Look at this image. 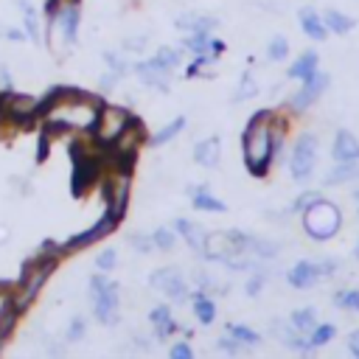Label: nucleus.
Listing matches in <instances>:
<instances>
[{
	"label": "nucleus",
	"mask_w": 359,
	"mask_h": 359,
	"mask_svg": "<svg viewBox=\"0 0 359 359\" xmlns=\"http://www.w3.org/2000/svg\"><path fill=\"white\" fill-rule=\"evenodd\" d=\"M272 115L264 109L258 115H252V121L244 129V163L255 177H264L269 163H272V151L278 146V137L269 126Z\"/></svg>",
	"instance_id": "obj_1"
},
{
	"label": "nucleus",
	"mask_w": 359,
	"mask_h": 359,
	"mask_svg": "<svg viewBox=\"0 0 359 359\" xmlns=\"http://www.w3.org/2000/svg\"><path fill=\"white\" fill-rule=\"evenodd\" d=\"M300 213H303V227H306V233H309L311 238H317V241H325V238L337 236V230H339V224H342L339 208H337L334 202H325V199L311 202V205H309L306 210H300Z\"/></svg>",
	"instance_id": "obj_2"
},
{
	"label": "nucleus",
	"mask_w": 359,
	"mask_h": 359,
	"mask_svg": "<svg viewBox=\"0 0 359 359\" xmlns=\"http://www.w3.org/2000/svg\"><path fill=\"white\" fill-rule=\"evenodd\" d=\"M314 163H317V135L311 132H303L292 149V160H289V168H292V177L297 182L309 180V174L314 171Z\"/></svg>",
	"instance_id": "obj_3"
},
{
	"label": "nucleus",
	"mask_w": 359,
	"mask_h": 359,
	"mask_svg": "<svg viewBox=\"0 0 359 359\" xmlns=\"http://www.w3.org/2000/svg\"><path fill=\"white\" fill-rule=\"evenodd\" d=\"M129 121H132V115L126 109L104 107V109H98V118H95V126L93 129H95V135H98L101 143H115L118 135L129 126Z\"/></svg>",
	"instance_id": "obj_4"
},
{
	"label": "nucleus",
	"mask_w": 359,
	"mask_h": 359,
	"mask_svg": "<svg viewBox=\"0 0 359 359\" xmlns=\"http://www.w3.org/2000/svg\"><path fill=\"white\" fill-rule=\"evenodd\" d=\"M90 286H93V297H95V317L104 325L115 323L118 320V314H115L118 311V289H115V283H107L98 275V278L90 280Z\"/></svg>",
	"instance_id": "obj_5"
},
{
	"label": "nucleus",
	"mask_w": 359,
	"mask_h": 359,
	"mask_svg": "<svg viewBox=\"0 0 359 359\" xmlns=\"http://www.w3.org/2000/svg\"><path fill=\"white\" fill-rule=\"evenodd\" d=\"M328 81H331V79H328V73H314L311 79H306V81H303V87L292 95V109H294V112L309 109V107H311V104L325 93Z\"/></svg>",
	"instance_id": "obj_6"
},
{
	"label": "nucleus",
	"mask_w": 359,
	"mask_h": 359,
	"mask_svg": "<svg viewBox=\"0 0 359 359\" xmlns=\"http://www.w3.org/2000/svg\"><path fill=\"white\" fill-rule=\"evenodd\" d=\"M93 180H95V160L84 157V154H81V146L76 143V146H73V194L81 196L84 188H87Z\"/></svg>",
	"instance_id": "obj_7"
},
{
	"label": "nucleus",
	"mask_w": 359,
	"mask_h": 359,
	"mask_svg": "<svg viewBox=\"0 0 359 359\" xmlns=\"http://www.w3.org/2000/svg\"><path fill=\"white\" fill-rule=\"evenodd\" d=\"M121 216H115L112 210H107L90 230H84V233H79V236H73L70 238V247H84V244H93V241H98L101 236H107L112 227H115V222H118Z\"/></svg>",
	"instance_id": "obj_8"
},
{
	"label": "nucleus",
	"mask_w": 359,
	"mask_h": 359,
	"mask_svg": "<svg viewBox=\"0 0 359 359\" xmlns=\"http://www.w3.org/2000/svg\"><path fill=\"white\" fill-rule=\"evenodd\" d=\"M334 160L337 163H353V160H359V140H356V135L353 132H348V129H339L337 132V137H334Z\"/></svg>",
	"instance_id": "obj_9"
},
{
	"label": "nucleus",
	"mask_w": 359,
	"mask_h": 359,
	"mask_svg": "<svg viewBox=\"0 0 359 359\" xmlns=\"http://www.w3.org/2000/svg\"><path fill=\"white\" fill-rule=\"evenodd\" d=\"M151 286L168 292L174 300H182L185 297V283H182V278H180L177 269H160V272H154L151 275Z\"/></svg>",
	"instance_id": "obj_10"
},
{
	"label": "nucleus",
	"mask_w": 359,
	"mask_h": 359,
	"mask_svg": "<svg viewBox=\"0 0 359 359\" xmlns=\"http://www.w3.org/2000/svg\"><path fill=\"white\" fill-rule=\"evenodd\" d=\"M320 278H323V275H320L317 264H311V261H300V264H294L292 272H289V283H292L294 289H309V286H314Z\"/></svg>",
	"instance_id": "obj_11"
},
{
	"label": "nucleus",
	"mask_w": 359,
	"mask_h": 359,
	"mask_svg": "<svg viewBox=\"0 0 359 359\" xmlns=\"http://www.w3.org/2000/svg\"><path fill=\"white\" fill-rule=\"evenodd\" d=\"M300 28H303L311 39H317V42H323V39H325V34H328V28H325L323 17H320L314 8H303V11H300Z\"/></svg>",
	"instance_id": "obj_12"
},
{
	"label": "nucleus",
	"mask_w": 359,
	"mask_h": 359,
	"mask_svg": "<svg viewBox=\"0 0 359 359\" xmlns=\"http://www.w3.org/2000/svg\"><path fill=\"white\" fill-rule=\"evenodd\" d=\"M135 70L140 73V79H143L146 84L165 90V84H168V70L160 67L157 62H140V65H135Z\"/></svg>",
	"instance_id": "obj_13"
},
{
	"label": "nucleus",
	"mask_w": 359,
	"mask_h": 359,
	"mask_svg": "<svg viewBox=\"0 0 359 359\" xmlns=\"http://www.w3.org/2000/svg\"><path fill=\"white\" fill-rule=\"evenodd\" d=\"M317 62H320V56H317L314 50H306V53H303V56L289 67V76H292V79H303V81H306V79H311V76L317 73Z\"/></svg>",
	"instance_id": "obj_14"
},
{
	"label": "nucleus",
	"mask_w": 359,
	"mask_h": 359,
	"mask_svg": "<svg viewBox=\"0 0 359 359\" xmlns=\"http://www.w3.org/2000/svg\"><path fill=\"white\" fill-rule=\"evenodd\" d=\"M177 233L180 236H185V241L191 244V250H196V252H202V247H205V233H202V227H196L194 222H188V219H177Z\"/></svg>",
	"instance_id": "obj_15"
},
{
	"label": "nucleus",
	"mask_w": 359,
	"mask_h": 359,
	"mask_svg": "<svg viewBox=\"0 0 359 359\" xmlns=\"http://www.w3.org/2000/svg\"><path fill=\"white\" fill-rule=\"evenodd\" d=\"M59 25H62L65 42H67V45L76 42V28H79V8H76V3H73V6H65V8L59 11Z\"/></svg>",
	"instance_id": "obj_16"
},
{
	"label": "nucleus",
	"mask_w": 359,
	"mask_h": 359,
	"mask_svg": "<svg viewBox=\"0 0 359 359\" xmlns=\"http://www.w3.org/2000/svg\"><path fill=\"white\" fill-rule=\"evenodd\" d=\"M356 177H359V160H353V163H337V168L328 171L325 185H345L348 180H356Z\"/></svg>",
	"instance_id": "obj_17"
},
{
	"label": "nucleus",
	"mask_w": 359,
	"mask_h": 359,
	"mask_svg": "<svg viewBox=\"0 0 359 359\" xmlns=\"http://www.w3.org/2000/svg\"><path fill=\"white\" fill-rule=\"evenodd\" d=\"M323 22H325V28L334 31V34H348V31L356 25L348 14H342V11H337V8H328V11L323 14Z\"/></svg>",
	"instance_id": "obj_18"
},
{
	"label": "nucleus",
	"mask_w": 359,
	"mask_h": 359,
	"mask_svg": "<svg viewBox=\"0 0 359 359\" xmlns=\"http://www.w3.org/2000/svg\"><path fill=\"white\" fill-rule=\"evenodd\" d=\"M194 157H196V163H202V165H216V163H219V140L210 137V140L196 143Z\"/></svg>",
	"instance_id": "obj_19"
},
{
	"label": "nucleus",
	"mask_w": 359,
	"mask_h": 359,
	"mask_svg": "<svg viewBox=\"0 0 359 359\" xmlns=\"http://www.w3.org/2000/svg\"><path fill=\"white\" fill-rule=\"evenodd\" d=\"M300 334H311L314 325H317V317H314V309H297L292 311V320H289Z\"/></svg>",
	"instance_id": "obj_20"
},
{
	"label": "nucleus",
	"mask_w": 359,
	"mask_h": 359,
	"mask_svg": "<svg viewBox=\"0 0 359 359\" xmlns=\"http://www.w3.org/2000/svg\"><path fill=\"white\" fill-rule=\"evenodd\" d=\"M194 208H196V210H224V202L213 199L205 188H196V191H194Z\"/></svg>",
	"instance_id": "obj_21"
},
{
	"label": "nucleus",
	"mask_w": 359,
	"mask_h": 359,
	"mask_svg": "<svg viewBox=\"0 0 359 359\" xmlns=\"http://www.w3.org/2000/svg\"><path fill=\"white\" fill-rule=\"evenodd\" d=\"M151 323H154V328H157V337H168V331L174 328V323H171V311H168L165 306H160V309L151 311Z\"/></svg>",
	"instance_id": "obj_22"
},
{
	"label": "nucleus",
	"mask_w": 359,
	"mask_h": 359,
	"mask_svg": "<svg viewBox=\"0 0 359 359\" xmlns=\"http://www.w3.org/2000/svg\"><path fill=\"white\" fill-rule=\"evenodd\" d=\"M334 334H337V328H334L331 323H325V325H314V331H311L309 342H311V348H320V345L331 342V339H334Z\"/></svg>",
	"instance_id": "obj_23"
},
{
	"label": "nucleus",
	"mask_w": 359,
	"mask_h": 359,
	"mask_svg": "<svg viewBox=\"0 0 359 359\" xmlns=\"http://www.w3.org/2000/svg\"><path fill=\"white\" fill-rule=\"evenodd\" d=\"M227 331H230V337H236L241 345H258V342H261V337H258L252 328H247V325H230Z\"/></svg>",
	"instance_id": "obj_24"
},
{
	"label": "nucleus",
	"mask_w": 359,
	"mask_h": 359,
	"mask_svg": "<svg viewBox=\"0 0 359 359\" xmlns=\"http://www.w3.org/2000/svg\"><path fill=\"white\" fill-rule=\"evenodd\" d=\"M194 311H196V317L208 325V323H213V303L208 300V297H202V294H196V300H194Z\"/></svg>",
	"instance_id": "obj_25"
},
{
	"label": "nucleus",
	"mask_w": 359,
	"mask_h": 359,
	"mask_svg": "<svg viewBox=\"0 0 359 359\" xmlns=\"http://www.w3.org/2000/svg\"><path fill=\"white\" fill-rule=\"evenodd\" d=\"M151 62H157L160 67L171 70L174 65H180V50H171V48H160V50L154 53V59H151Z\"/></svg>",
	"instance_id": "obj_26"
},
{
	"label": "nucleus",
	"mask_w": 359,
	"mask_h": 359,
	"mask_svg": "<svg viewBox=\"0 0 359 359\" xmlns=\"http://www.w3.org/2000/svg\"><path fill=\"white\" fill-rule=\"evenodd\" d=\"M182 126H185V118H177V121H171V123H168L163 132H157V135L151 137V143H154V146H160V143H168V140H171V137H174V135L182 129Z\"/></svg>",
	"instance_id": "obj_27"
},
{
	"label": "nucleus",
	"mask_w": 359,
	"mask_h": 359,
	"mask_svg": "<svg viewBox=\"0 0 359 359\" xmlns=\"http://www.w3.org/2000/svg\"><path fill=\"white\" fill-rule=\"evenodd\" d=\"M334 300H337V306H342L348 311H359V289H345Z\"/></svg>",
	"instance_id": "obj_28"
},
{
	"label": "nucleus",
	"mask_w": 359,
	"mask_h": 359,
	"mask_svg": "<svg viewBox=\"0 0 359 359\" xmlns=\"http://www.w3.org/2000/svg\"><path fill=\"white\" fill-rule=\"evenodd\" d=\"M286 53H289V42H286L283 36H275V39L269 42V48H266V56H269L272 62L286 59Z\"/></svg>",
	"instance_id": "obj_29"
},
{
	"label": "nucleus",
	"mask_w": 359,
	"mask_h": 359,
	"mask_svg": "<svg viewBox=\"0 0 359 359\" xmlns=\"http://www.w3.org/2000/svg\"><path fill=\"white\" fill-rule=\"evenodd\" d=\"M20 3V8L25 11V28H28V34L36 39L39 36V25H36V11H34V6L28 3V0H17Z\"/></svg>",
	"instance_id": "obj_30"
},
{
	"label": "nucleus",
	"mask_w": 359,
	"mask_h": 359,
	"mask_svg": "<svg viewBox=\"0 0 359 359\" xmlns=\"http://www.w3.org/2000/svg\"><path fill=\"white\" fill-rule=\"evenodd\" d=\"M14 320H17V306H11V303H8V306H3V309H0V339L11 331Z\"/></svg>",
	"instance_id": "obj_31"
},
{
	"label": "nucleus",
	"mask_w": 359,
	"mask_h": 359,
	"mask_svg": "<svg viewBox=\"0 0 359 359\" xmlns=\"http://www.w3.org/2000/svg\"><path fill=\"white\" fill-rule=\"evenodd\" d=\"M188 48H191V50H196V53H205V50H210V48H213V39H210L205 31H196V34L188 39Z\"/></svg>",
	"instance_id": "obj_32"
},
{
	"label": "nucleus",
	"mask_w": 359,
	"mask_h": 359,
	"mask_svg": "<svg viewBox=\"0 0 359 359\" xmlns=\"http://www.w3.org/2000/svg\"><path fill=\"white\" fill-rule=\"evenodd\" d=\"M34 107H36V104H34L31 98H11V107H8V109H11V115H17V118H28V115L34 112Z\"/></svg>",
	"instance_id": "obj_33"
},
{
	"label": "nucleus",
	"mask_w": 359,
	"mask_h": 359,
	"mask_svg": "<svg viewBox=\"0 0 359 359\" xmlns=\"http://www.w3.org/2000/svg\"><path fill=\"white\" fill-rule=\"evenodd\" d=\"M258 93V87H255V81H252V76L247 73V76H241V84H238V90H236V101H244V98H252Z\"/></svg>",
	"instance_id": "obj_34"
},
{
	"label": "nucleus",
	"mask_w": 359,
	"mask_h": 359,
	"mask_svg": "<svg viewBox=\"0 0 359 359\" xmlns=\"http://www.w3.org/2000/svg\"><path fill=\"white\" fill-rule=\"evenodd\" d=\"M151 238H154V244H157L160 250H171V247H174V236H171L168 230H157Z\"/></svg>",
	"instance_id": "obj_35"
},
{
	"label": "nucleus",
	"mask_w": 359,
	"mask_h": 359,
	"mask_svg": "<svg viewBox=\"0 0 359 359\" xmlns=\"http://www.w3.org/2000/svg\"><path fill=\"white\" fill-rule=\"evenodd\" d=\"M132 247H135V250H140V252H149V250L154 247V238H151V236L137 233V236H132Z\"/></svg>",
	"instance_id": "obj_36"
},
{
	"label": "nucleus",
	"mask_w": 359,
	"mask_h": 359,
	"mask_svg": "<svg viewBox=\"0 0 359 359\" xmlns=\"http://www.w3.org/2000/svg\"><path fill=\"white\" fill-rule=\"evenodd\" d=\"M317 199H323L317 191H306L303 196H297V202H294V210H306L311 202H317Z\"/></svg>",
	"instance_id": "obj_37"
},
{
	"label": "nucleus",
	"mask_w": 359,
	"mask_h": 359,
	"mask_svg": "<svg viewBox=\"0 0 359 359\" xmlns=\"http://www.w3.org/2000/svg\"><path fill=\"white\" fill-rule=\"evenodd\" d=\"M95 264H98L101 269H112V264H115V250H104Z\"/></svg>",
	"instance_id": "obj_38"
},
{
	"label": "nucleus",
	"mask_w": 359,
	"mask_h": 359,
	"mask_svg": "<svg viewBox=\"0 0 359 359\" xmlns=\"http://www.w3.org/2000/svg\"><path fill=\"white\" fill-rule=\"evenodd\" d=\"M104 59L109 62V67H112V73H118V76H121V73H126V65H123V62H121V59H118L115 53H104Z\"/></svg>",
	"instance_id": "obj_39"
},
{
	"label": "nucleus",
	"mask_w": 359,
	"mask_h": 359,
	"mask_svg": "<svg viewBox=\"0 0 359 359\" xmlns=\"http://www.w3.org/2000/svg\"><path fill=\"white\" fill-rule=\"evenodd\" d=\"M261 286H264V275H255V278L247 283V294H252V297H255V294L261 292Z\"/></svg>",
	"instance_id": "obj_40"
},
{
	"label": "nucleus",
	"mask_w": 359,
	"mask_h": 359,
	"mask_svg": "<svg viewBox=\"0 0 359 359\" xmlns=\"http://www.w3.org/2000/svg\"><path fill=\"white\" fill-rule=\"evenodd\" d=\"M219 348L222 351H230V353H236V351H241V342L233 337V339H219Z\"/></svg>",
	"instance_id": "obj_41"
},
{
	"label": "nucleus",
	"mask_w": 359,
	"mask_h": 359,
	"mask_svg": "<svg viewBox=\"0 0 359 359\" xmlns=\"http://www.w3.org/2000/svg\"><path fill=\"white\" fill-rule=\"evenodd\" d=\"M171 356H177V359H188V356H191V348H188L185 342H180V345L171 348Z\"/></svg>",
	"instance_id": "obj_42"
},
{
	"label": "nucleus",
	"mask_w": 359,
	"mask_h": 359,
	"mask_svg": "<svg viewBox=\"0 0 359 359\" xmlns=\"http://www.w3.org/2000/svg\"><path fill=\"white\" fill-rule=\"evenodd\" d=\"M348 351H351L353 356H359V328H356V331L348 337Z\"/></svg>",
	"instance_id": "obj_43"
},
{
	"label": "nucleus",
	"mask_w": 359,
	"mask_h": 359,
	"mask_svg": "<svg viewBox=\"0 0 359 359\" xmlns=\"http://www.w3.org/2000/svg\"><path fill=\"white\" fill-rule=\"evenodd\" d=\"M81 331H84V323H81V320H76V323H73V328H70V339H79V337H81Z\"/></svg>",
	"instance_id": "obj_44"
},
{
	"label": "nucleus",
	"mask_w": 359,
	"mask_h": 359,
	"mask_svg": "<svg viewBox=\"0 0 359 359\" xmlns=\"http://www.w3.org/2000/svg\"><path fill=\"white\" fill-rule=\"evenodd\" d=\"M8 39H22V31H8Z\"/></svg>",
	"instance_id": "obj_45"
},
{
	"label": "nucleus",
	"mask_w": 359,
	"mask_h": 359,
	"mask_svg": "<svg viewBox=\"0 0 359 359\" xmlns=\"http://www.w3.org/2000/svg\"><path fill=\"white\" fill-rule=\"evenodd\" d=\"M356 199H359V191H356Z\"/></svg>",
	"instance_id": "obj_46"
},
{
	"label": "nucleus",
	"mask_w": 359,
	"mask_h": 359,
	"mask_svg": "<svg viewBox=\"0 0 359 359\" xmlns=\"http://www.w3.org/2000/svg\"><path fill=\"white\" fill-rule=\"evenodd\" d=\"M356 255H359V247H356Z\"/></svg>",
	"instance_id": "obj_47"
}]
</instances>
